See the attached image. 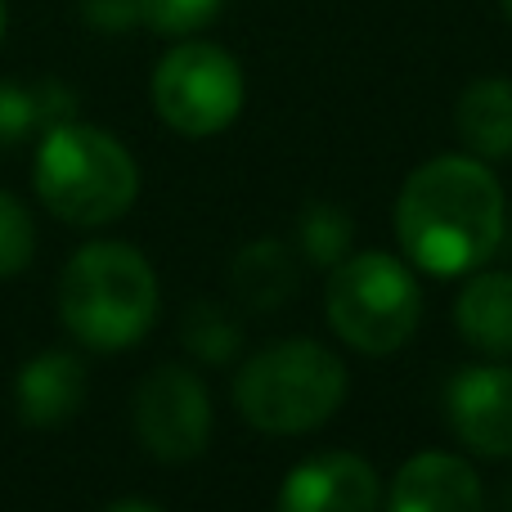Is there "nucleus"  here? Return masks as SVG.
<instances>
[{"label": "nucleus", "instance_id": "1", "mask_svg": "<svg viewBox=\"0 0 512 512\" xmlns=\"http://www.w3.org/2000/svg\"><path fill=\"white\" fill-rule=\"evenodd\" d=\"M508 203L499 176L481 158L445 153L405 180L396 198V239L409 265L454 279L486 265L504 243Z\"/></svg>", "mask_w": 512, "mask_h": 512}, {"label": "nucleus", "instance_id": "2", "mask_svg": "<svg viewBox=\"0 0 512 512\" xmlns=\"http://www.w3.org/2000/svg\"><path fill=\"white\" fill-rule=\"evenodd\" d=\"M59 319L95 351H126L158 319V274L126 243H86L59 279Z\"/></svg>", "mask_w": 512, "mask_h": 512}, {"label": "nucleus", "instance_id": "3", "mask_svg": "<svg viewBox=\"0 0 512 512\" xmlns=\"http://www.w3.org/2000/svg\"><path fill=\"white\" fill-rule=\"evenodd\" d=\"M140 194V167L122 140L86 122H59L36 149V198L59 221L95 230L131 212Z\"/></svg>", "mask_w": 512, "mask_h": 512}, {"label": "nucleus", "instance_id": "4", "mask_svg": "<svg viewBox=\"0 0 512 512\" xmlns=\"http://www.w3.org/2000/svg\"><path fill=\"white\" fill-rule=\"evenodd\" d=\"M346 400V364L315 337H288L256 351L234 378L243 423L270 436L324 427Z\"/></svg>", "mask_w": 512, "mask_h": 512}, {"label": "nucleus", "instance_id": "5", "mask_svg": "<svg viewBox=\"0 0 512 512\" xmlns=\"http://www.w3.org/2000/svg\"><path fill=\"white\" fill-rule=\"evenodd\" d=\"M328 328L360 355H391L414 337L423 319V292L400 256L360 252L328 270Z\"/></svg>", "mask_w": 512, "mask_h": 512}, {"label": "nucleus", "instance_id": "6", "mask_svg": "<svg viewBox=\"0 0 512 512\" xmlns=\"http://www.w3.org/2000/svg\"><path fill=\"white\" fill-rule=\"evenodd\" d=\"M153 108L176 135H221L243 108V68L207 41H185L153 68Z\"/></svg>", "mask_w": 512, "mask_h": 512}, {"label": "nucleus", "instance_id": "7", "mask_svg": "<svg viewBox=\"0 0 512 512\" xmlns=\"http://www.w3.org/2000/svg\"><path fill=\"white\" fill-rule=\"evenodd\" d=\"M135 436L158 463H189L212 441V400L194 369L162 364L135 391Z\"/></svg>", "mask_w": 512, "mask_h": 512}, {"label": "nucleus", "instance_id": "8", "mask_svg": "<svg viewBox=\"0 0 512 512\" xmlns=\"http://www.w3.org/2000/svg\"><path fill=\"white\" fill-rule=\"evenodd\" d=\"M445 418L454 436L481 459H512V369L472 364L445 387Z\"/></svg>", "mask_w": 512, "mask_h": 512}, {"label": "nucleus", "instance_id": "9", "mask_svg": "<svg viewBox=\"0 0 512 512\" xmlns=\"http://www.w3.org/2000/svg\"><path fill=\"white\" fill-rule=\"evenodd\" d=\"M382 481L360 454H319L283 477L279 512H378Z\"/></svg>", "mask_w": 512, "mask_h": 512}, {"label": "nucleus", "instance_id": "10", "mask_svg": "<svg viewBox=\"0 0 512 512\" xmlns=\"http://www.w3.org/2000/svg\"><path fill=\"white\" fill-rule=\"evenodd\" d=\"M387 512H486V495L459 454L427 450L414 454L391 481Z\"/></svg>", "mask_w": 512, "mask_h": 512}, {"label": "nucleus", "instance_id": "11", "mask_svg": "<svg viewBox=\"0 0 512 512\" xmlns=\"http://www.w3.org/2000/svg\"><path fill=\"white\" fill-rule=\"evenodd\" d=\"M86 405V364L68 351H45L18 369L14 409L23 427H63Z\"/></svg>", "mask_w": 512, "mask_h": 512}, {"label": "nucleus", "instance_id": "12", "mask_svg": "<svg viewBox=\"0 0 512 512\" xmlns=\"http://www.w3.org/2000/svg\"><path fill=\"white\" fill-rule=\"evenodd\" d=\"M454 324L481 355L512 360V270L472 274L454 301Z\"/></svg>", "mask_w": 512, "mask_h": 512}, {"label": "nucleus", "instance_id": "13", "mask_svg": "<svg viewBox=\"0 0 512 512\" xmlns=\"http://www.w3.org/2000/svg\"><path fill=\"white\" fill-rule=\"evenodd\" d=\"M454 126H459V140L472 149V158L481 162L512 158V81L477 77L459 95Z\"/></svg>", "mask_w": 512, "mask_h": 512}, {"label": "nucleus", "instance_id": "14", "mask_svg": "<svg viewBox=\"0 0 512 512\" xmlns=\"http://www.w3.org/2000/svg\"><path fill=\"white\" fill-rule=\"evenodd\" d=\"M297 288H301V265L279 239L248 243L230 265V292L239 297V306H248V310L288 306V301L297 297Z\"/></svg>", "mask_w": 512, "mask_h": 512}, {"label": "nucleus", "instance_id": "15", "mask_svg": "<svg viewBox=\"0 0 512 512\" xmlns=\"http://www.w3.org/2000/svg\"><path fill=\"white\" fill-rule=\"evenodd\" d=\"M72 108H77V95L59 81H41V86L0 81V149L23 144L32 131L72 122Z\"/></svg>", "mask_w": 512, "mask_h": 512}, {"label": "nucleus", "instance_id": "16", "mask_svg": "<svg viewBox=\"0 0 512 512\" xmlns=\"http://www.w3.org/2000/svg\"><path fill=\"white\" fill-rule=\"evenodd\" d=\"M180 337H185L189 351L207 364L234 360L243 346L239 319H234L225 306H216V301H194V306L185 310V319H180Z\"/></svg>", "mask_w": 512, "mask_h": 512}, {"label": "nucleus", "instance_id": "17", "mask_svg": "<svg viewBox=\"0 0 512 512\" xmlns=\"http://www.w3.org/2000/svg\"><path fill=\"white\" fill-rule=\"evenodd\" d=\"M351 239H355L351 216H346L342 207H333V203L306 207V212H301V221H297L301 252H306V261L319 265V270H333L337 261H346V252H351Z\"/></svg>", "mask_w": 512, "mask_h": 512}, {"label": "nucleus", "instance_id": "18", "mask_svg": "<svg viewBox=\"0 0 512 512\" xmlns=\"http://www.w3.org/2000/svg\"><path fill=\"white\" fill-rule=\"evenodd\" d=\"M225 0H135V18L162 36H194L221 14Z\"/></svg>", "mask_w": 512, "mask_h": 512}, {"label": "nucleus", "instance_id": "19", "mask_svg": "<svg viewBox=\"0 0 512 512\" xmlns=\"http://www.w3.org/2000/svg\"><path fill=\"white\" fill-rule=\"evenodd\" d=\"M36 252V230H32V216L23 212L18 198H9L0 189V279L18 274Z\"/></svg>", "mask_w": 512, "mask_h": 512}, {"label": "nucleus", "instance_id": "20", "mask_svg": "<svg viewBox=\"0 0 512 512\" xmlns=\"http://www.w3.org/2000/svg\"><path fill=\"white\" fill-rule=\"evenodd\" d=\"M104 512H162V508L149 504V499H117V504H108Z\"/></svg>", "mask_w": 512, "mask_h": 512}, {"label": "nucleus", "instance_id": "21", "mask_svg": "<svg viewBox=\"0 0 512 512\" xmlns=\"http://www.w3.org/2000/svg\"><path fill=\"white\" fill-rule=\"evenodd\" d=\"M486 512H512V481H504V486L495 490V499L486 504Z\"/></svg>", "mask_w": 512, "mask_h": 512}, {"label": "nucleus", "instance_id": "22", "mask_svg": "<svg viewBox=\"0 0 512 512\" xmlns=\"http://www.w3.org/2000/svg\"><path fill=\"white\" fill-rule=\"evenodd\" d=\"M0 36H5V0H0Z\"/></svg>", "mask_w": 512, "mask_h": 512}, {"label": "nucleus", "instance_id": "23", "mask_svg": "<svg viewBox=\"0 0 512 512\" xmlns=\"http://www.w3.org/2000/svg\"><path fill=\"white\" fill-rule=\"evenodd\" d=\"M504 9H508V18H512V0H504Z\"/></svg>", "mask_w": 512, "mask_h": 512}]
</instances>
